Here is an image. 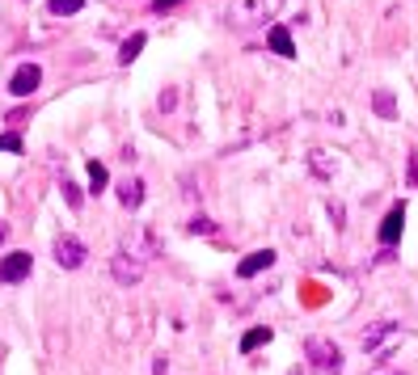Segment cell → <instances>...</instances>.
<instances>
[{
	"label": "cell",
	"instance_id": "cell-10",
	"mask_svg": "<svg viewBox=\"0 0 418 375\" xmlns=\"http://www.w3.org/2000/svg\"><path fill=\"white\" fill-rule=\"evenodd\" d=\"M119 202H123L127 211H135V207L144 202V182H140V177H127V182H119Z\"/></svg>",
	"mask_w": 418,
	"mask_h": 375
},
{
	"label": "cell",
	"instance_id": "cell-5",
	"mask_svg": "<svg viewBox=\"0 0 418 375\" xmlns=\"http://www.w3.org/2000/svg\"><path fill=\"white\" fill-rule=\"evenodd\" d=\"M393 333H401V325H397V320H376V325H368V329H363V350H368V354H381L385 338H393Z\"/></svg>",
	"mask_w": 418,
	"mask_h": 375
},
{
	"label": "cell",
	"instance_id": "cell-6",
	"mask_svg": "<svg viewBox=\"0 0 418 375\" xmlns=\"http://www.w3.org/2000/svg\"><path fill=\"white\" fill-rule=\"evenodd\" d=\"M38 85H42V68H38V64H22V68L13 72V80H9V93L26 97V93H34Z\"/></svg>",
	"mask_w": 418,
	"mask_h": 375
},
{
	"label": "cell",
	"instance_id": "cell-2",
	"mask_svg": "<svg viewBox=\"0 0 418 375\" xmlns=\"http://www.w3.org/2000/svg\"><path fill=\"white\" fill-rule=\"evenodd\" d=\"M30 270H34V257L30 253H22V249L17 253H5V261H0V283H9V287L13 283H26Z\"/></svg>",
	"mask_w": 418,
	"mask_h": 375
},
{
	"label": "cell",
	"instance_id": "cell-14",
	"mask_svg": "<svg viewBox=\"0 0 418 375\" xmlns=\"http://www.w3.org/2000/svg\"><path fill=\"white\" fill-rule=\"evenodd\" d=\"M144 42H148L144 34H131V38H127L123 46H119V64H131V60L140 55V51H144Z\"/></svg>",
	"mask_w": 418,
	"mask_h": 375
},
{
	"label": "cell",
	"instance_id": "cell-12",
	"mask_svg": "<svg viewBox=\"0 0 418 375\" xmlns=\"http://www.w3.org/2000/svg\"><path fill=\"white\" fill-rule=\"evenodd\" d=\"M110 186V173H106V165H101V160H89V190L93 194H101Z\"/></svg>",
	"mask_w": 418,
	"mask_h": 375
},
{
	"label": "cell",
	"instance_id": "cell-13",
	"mask_svg": "<svg viewBox=\"0 0 418 375\" xmlns=\"http://www.w3.org/2000/svg\"><path fill=\"white\" fill-rule=\"evenodd\" d=\"M81 9H85V0H51V5H47L51 17H72V13H81Z\"/></svg>",
	"mask_w": 418,
	"mask_h": 375
},
{
	"label": "cell",
	"instance_id": "cell-4",
	"mask_svg": "<svg viewBox=\"0 0 418 375\" xmlns=\"http://www.w3.org/2000/svg\"><path fill=\"white\" fill-rule=\"evenodd\" d=\"M56 261L64 265V270H81V265H85V245H81L76 236L64 232V236L56 241Z\"/></svg>",
	"mask_w": 418,
	"mask_h": 375
},
{
	"label": "cell",
	"instance_id": "cell-19",
	"mask_svg": "<svg viewBox=\"0 0 418 375\" xmlns=\"http://www.w3.org/2000/svg\"><path fill=\"white\" fill-rule=\"evenodd\" d=\"M330 220H334V228H342V224H346V216H342V202H330Z\"/></svg>",
	"mask_w": 418,
	"mask_h": 375
},
{
	"label": "cell",
	"instance_id": "cell-7",
	"mask_svg": "<svg viewBox=\"0 0 418 375\" xmlns=\"http://www.w3.org/2000/svg\"><path fill=\"white\" fill-rule=\"evenodd\" d=\"M401 228H406V207H401V202H393V207H389V216L381 220V245H397Z\"/></svg>",
	"mask_w": 418,
	"mask_h": 375
},
{
	"label": "cell",
	"instance_id": "cell-22",
	"mask_svg": "<svg viewBox=\"0 0 418 375\" xmlns=\"http://www.w3.org/2000/svg\"><path fill=\"white\" fill-rule=\"evenodd\" d=\"M174 5H182V0H152V9H156V13H165V9H174Z\"/></svg>",
	"mask_w": 418,
	"mask_h": 375
},
{
	"label": "cell",
	"instance_id": "cell-20",
	"mask_svg": "<svg viewBox=\"0 0 418 375\" xmlns=\"http://www.w3.org/2000/svg\"><path fill=\"white\" fill-rule=\"evenodd\" d=\"M410 186H414V190H418V148H414V152H410Z\"/></svg>",
	"mask_w": 418,
	"mask_h": 375
},
{
	"label": "cell",
	"instance_id": "cell-3",
	"mask_svg": "<svg viewBox=\"0 0 418 375\" xmlns=\"http://www.w3.org/2000/svg\"><path fill=\"white\" fill-rule=\"evenodd\" d=\"M110 274H115V283H123V287H135V283L144 279V261H135L131 253H115V261H110Z\"/></svg>",
	"mask_w": 418,
	"mask_h": 375
},
{
	"label": "cell",
	"instance_id": "cell-8",
	"mask_svg": "<svg viewBox=\"0 0 418 375\" xmlns=\"http://www.w3.org/2000/svg\"><path fill=\"white\" fill-rule=\"evenodd\" d=\"M267 265H275V249H258V253L241 257V265H237V274H241V279H253V274H262Z\"/></svg>",
	"mask_w": 418,
	"mask_h": 375
},
{
	"label": "cell",
	"instance_id": "cell-17",
	"mask_svg": "<svg viewBox=\"0 0 418 375\" xmlns=\"http://www.w3.org/2000/svg\"><path fill=\"white\" fill-rule=\"evenodd\" d=\"M0 152H22V135H17V131L0 135Z\"/></svg>",
	"mask_w": 418,
	"mask_h": 375
},
{
	"label": "cell",
	"instance_id": "cell-23",
	"mask_svg": "<svg viewBox=\"0 0 418 375\" xmlns=\"http://www.w3.org/2000/svg\"><path fill=\"white\" fill-rule=\"evenodd\" d=\"M5 236H9V232H5V224H0V241H5Z\"/></svg>",
	"mask_w": 418,
	"mask_h": 375
},
{
	"label": "cell",
	"instance_id": "cell-9",
	"mask_svg": "<svg viewBox=\"0 0 418 375\" xmlns=\"http://www.w3.org/2000/svg\"><path fill=\"white\" fill-rule=\"evenodd\" d=\"M267 42H271L275 55H283V60H292V55H296V46H292V30H287V26H271Z\"/></svg>",
	"mask_w": 418,
	"mask_h": 375
},
{
	"label": "cell",
	"instance_id": "cell-15",
	"mask_svg": "<svg viewBox=\"0 0 418 375\" xmlns=\"http://www.w3.org/2000/svg\"><path fill=\"white\" fill-rule=\"evenodd\" d=\"M267 342H271V329L258 325V329H249V333L241 338V350H258V346H267Z\"/></svg>",
	"mask_w": 418,
	"mask_h": 375
},
{
	"label": "cell",
	"instance_id": "cell-1",
	"mask_svg": "<svg viewBox=\"0 0 418 375\" xmlns=\"http://www.w3.org/2000/svg\"><path fill=\"white\" fill-rule=\"evenodd\" d=\"M308 363L317 367V371H326V375H338V371H342V354H338V346L326 342V338H312V342H308Z\"/></svg>",
	"mask_w": 418,
	"mask_h": 375
},
{
	"label": "cell",
	"instance_id": "cell-21",
	"mask_svg": "<svg viewBox=\"0 0 418 375\" xmlns=\"http://www.w3.org/2000/svg\"><path fill=\"white\" fill-rule=\"evenodd\" d=\"M5 119H9V127H22V123H26V119H30V110H9V114H5Z\"/></svg>",
	"mask_w": 418,
	"mask_h": 375
},
{
	"label": "cell",
	"instance_id": "cell-18",
	"mask_svg": "<svg viewBox=\"0 0 418 375\" xmlns=\"http://www.w3.org/2000/svg\"><path fill=\"white\" fill-rule=\"evenodd\" d=\"M186 228H190V232H216V224H212V220H203V216H199V220H190Z\"/></svg>",
	"mask_w": 418,
	"mask_h": 375
},
{
	"label": "cell",
	"instance_id": "cell-11",
	"mask_svg": "<svg viewBox=\"0 0 418 375\" xmlns=\"http://www.w3.org/2000/svg\"><path fill=\"white\" fill-rule=\"evenodd\" d=\"M372 105H376V114H381V119H397V101H393L389 89H376V93H372Z\"/></svg>",
	"mask_w": 418,
	"mask_h": 375
},
{
	"label": "cell",
	"instance_id": "cell-16",
	"mask_svg": "<svg viewBox=\"0 0 418 375\" xmlns=\"http://www.w3.org/2000/svg\"><path fill=\"white\" fill-rule=\"evenodd\" d=\"M60 190H64V202H68V207H72V211H81V202H85V194H81V190H76V186H72V182H68V177H64V182H60Z\"/></svg>",
	"mask_w": 418,
	"mask_h": 375
}]
</instances>
